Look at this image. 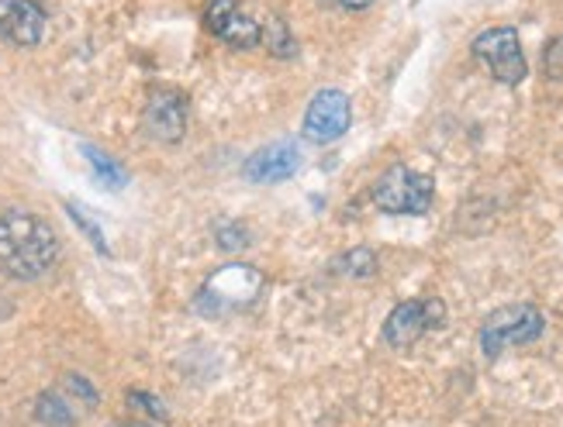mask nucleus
<instances>
[{
    "mask_svg": "<svg viewBox=\"0 0 563 427\" xmlns=\"http://www.w3.org/2000/svg\"><path fill=\"white\" fill-rule=\"evenodd\" d=\"M59 259L53 224L32 211L0 214V272L14 280H38Z\"/></svg>",
    "mask_w": 563,
    "mask_h": 427,
    "instance_id": "f257e3e1",
    "label": "nucleus"
},
{
    "mask_svg": "<svg viewBox=\"0 0 563 427\" xmlns=\"http://www.w3.org/2000/svg\"><path fill=\"white\" fill-rule=\"evenodd\" d=\"M263 293V276L260 269L253 266H225V269H218L211 280L201 286L198 293V311L201 314H229V311H242V307H250L253 300Z\"/></svg>",
    "mask_w": 563,
    "mask_h": 427,
    "instance_id": "f03ea898",
    "label": "nucleus"
},
{
    "mask_svg": "<svg viewBox=\"0 0 563 427\" xmlns=\"http://www.w3.org/2000/svg\"><path fill=\"white\" fill-rule=\"evenodd\" d=\"M543 332H547V321L532 304H508V307H498L492 317L484 321L481 348H484L487 359H498L505 348L529 345Z\"/></svg>",
    "mask_w": 563,
    "mask_h": 427,
    "instance_id": "7ed1b4c3",
    "label": "nucleus"
},
{
    "mask_svg": "<svg viewBox=\"0 0 563 427\" xmlns=\"http://www.w3.org/2000/svg\"><path fill=\"white\" fill-rule=\"evenodd\" d=\"M432 176L408 166H390L374 187V204L384 214H426L432 207Z\"/></svg>",
    "mask_w": 563,
    "mask_h": 427,
    "instance_id": "20e7f679",
    "label": "nucleus"
},
{
    "mask_svg": "<svg viewBox=\"0 0 563 427\" xmlns=\"http://www.w3.org/2000/svg\"><path fill=\"white\" fill-rule=\"evenodd\" d=\"M474 56L495 72L498 83L519 87L526 80V56L519 32L501 24V29H487L484 35L474 38Z\"/></svg>",
    "mask_w": 563,
    "mask_h": 427,
    "instance_id": "39448f33",
    "label": "nucleus"
},
{
    "mask_svg": "<svg viewBox=\"0 0 563 427\" xmlns=\"http://www.w3.org/2000/svg\"><path fill=\"white\" fill-rule=\"evenodd\" d=\"M443 321H446L443 300H405L384 321V341L395 348H408L432 328H439Z\"/></svg>",
    "mask_w": 563,
    "mask_h": 427,
    "instance_id": "423d86ee",
    "label": "nucleus"
},
{
    "mask_svg": "<svg viewBox=\"0 0 563 427\" xmlns=\"http://www.w3.org/2000/svg\"><path fill=\"white\" fill-rule=\"evenodd\" d=\"M350 121H353L350 97L342 90H322V93H314V100L308 104L305 138L314 145H329L350 132Z\"/></svg>",
    "mask_w": 563,
    "mask_h": 427,
    "instance_id": "0eeeda50",
    "label": "nucleus"
},
{
    "mask_svg": "<svg viewBox=\"0 0 563 427\" xmlns=\"http://www.w3.org/2000/svg\"><path fill=\"white\" fill-rule=\"evenodd\" d=\"M205 24L214 38H222L232 48H256L263 42V29L239 8V0H211Z\"/></svg>",
    "mask_w": 563,
    "mask_h": 427,
    "instance_id": "6e6552de",
    "label": "nucleus"
},
{
    "mask_svg": "<svg viewBox=\"0 0 563 427\" xmlns=\"http://www.w3.org/2000/svg\"><path fill=\"white\" fill-rule=\"evenodd\" d=\"M145 128L156 142H180L187 132V97H180L177 90H156L145 104Z\"/></svg>",
    "mask_w": 563,
    "mask_h": 427,
    "instance_id": "1a4fd4ad",
    "label": "nucleus"
},
{
    "mask_svg": "<svg viewBox=\"0 0 563 427\" xmlns=\"http://www.w3.org/2000/svg\"><path fill=\"white\" fill-rule=\"evenodd\" d=\"M298 166H301L298 145H294L290 138H284V142L260 148L256 156H250L246 166H242V176L253 183H280V180H290V176L298 172Z\"/></svg>",
    "mask_w": 563,
    "mask_h": 427,
    "instance_id": "9d476101",
    "label": "nucleus"
},
{
    "mask_svg": "<svg viewBox=\"0 0 563 427\" xmlns=\"http://www.w3.org/2000/svg\"><path fill=\"white\" fill-rule=\"evenodd\" d=\"M0 35L14 45H38L45 35V11L35 0H0Z\"/></svg>",
    "mask_w": 563,
    "mask_h": 427,
    "instance_id": "9b49d317",
    "label": "nucleus"
},
{
    "mask_svg": "<svg viewBox=\"0 0 563 427\" xmlns=\"http://www.w3.org/2000/svg\"><path fill=\"white\" fill-rule=\"evenodd\" d=\"M84 156L93 162V172L101 176L104 183H111V187H121V183H125V172H121V169H118V162H114V159H108L104 153H97V148L84 145Z\"/></svg>",
    "mask_w": 563,
    "mask_h": 427,
    "instance_id": "f8f14e48",
    "label": "nucleus"
},
{
    "mask_svg": "<svg viewBox=\"0 0 563 427\" xmlns=\"http://www.w3.org/2000/svg\"><path fill=\"white\" fill-rule=\"evenodd\" d=\"M342 269H346L350 276H374L377 259H374L371 248H353V252L342 259Z\"/></svg>",
    "mask_w": 563,
    "mask_h": 427,
    "instance_id": "ddd939ff",
    "label": "nucleus"
},
{
    "mask_svg": "<svg viewBox=\"0 0 563 427\" xmlns=\"http://www.w3.org/2000/svg\"><path fill=\"white\" fill-rule=\"evenodd\" d=\"M66 211L73 214V221H77L80 224V232L93 241V248H97V252H101V256H108V241H104V235H101V228H97V224L77 207V204H66Z\"/></svg>",
    "mask_w": 563,
    "mask_h": 427,
    "instance_id": "4468645a",
    "label": "nucleus"
},
{
    "mask_svg": "<svg viewBox=\"0 0 563 427\" xmlns=\"http://www.w3.org/2000/svg\"><path fill=\"white\" fill-rule=\"evenodd\" d=\"M543 69H547V77L553 83H563V35L553 38L547 45V53H543Z\"/></svg>",
    "mask_w": 563,
    "mask_h": 427,
    "instance_id": "2eb2a0df",
    "label": "nucleus"
},
{
    "mask_svg": "<svg viewBox=\"0 0 563 427\" xmlns=\"http://www.w3.org/2000/svg\"><path fill=\"white\" fill-rule=\"evenodd\" d=\"M266 45H271L274 48V53L277 56H294V42H290V35H287V29H284V24L280 21H274L271 24V29H266Z\"/></svg>",
    "mask_w": 563,
    "mask_h": 427,
    "instance_id": "dca6fc26",
    "label": "nucleus"
},
{
    "mask_svg": "<svg viewBox=\"0 0 563 427\" xmlns=\"http://www.w3.org/2000/svg\"><path fill=\"white\" fill-rule=\"evenodd\" d=\"M218 238H222V245H225V248H235V245L246 241V235H242V232H229V228L218 232Z\"/></svg>",
    "mask_w": 563,
    "mask_h": 427,
    "instance_id": "f3484780",
    "label": "nucleus"
},
{
    "mask_svg": "<svg viewBox=\"0 0 563 427\" xmlns=\"http://www.w3.org/2000/svg\"><path fill=\"white\" fill-rule=\"evenodd\" d=\"M342 8H353V11H360V8H371L374 0H339Z\"/></svg>",
    "mask_w": 563,
    "mask_h": 427,
    "instance_id": "a211bd4d",
    "label": "nucleus"
},
{
    "mask_svg": "<svg viewBox=\"0 0 563 427\" xmlns=\"http://www.w3.org/2000/svg\"><path fill=\"white\" fill-rule=\"evenodd\" d=\"M121 427H153V424H121Z\"/></svg>",
    "mask_w": 563,
    "mask_h": 427,
    "instance_id": "6ab92c4d",
    "label": "nucleus"
}]
</instances>
